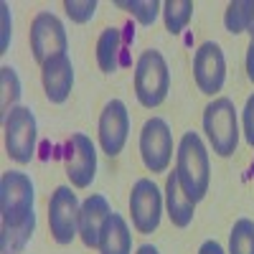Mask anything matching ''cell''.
<instances>
[{
	"label": "cell",
	"instance_id": "obj_7",
	"mask_svg": "<svg viewBox=\"0 0 254 254\" xmlns=\"http://www.w3.org/2000/svg\"><path fill=\"white\" fill-rule=\"evenodd\" d=\"M140 158L150 173H165L173 158V132L163 117H150L140 132Z\"/></svg>",
	"mask_w": 254,
	"mask_h": 254
},
{
	"label": "cell",
	"instance_id": "obj_9",
	"mask_svg": "<svg viewBox=\"0 0 254 254\" xmlns=\"http://www.w3.org/2000/svg\"><path fill=\"white\" fill-rule=\"evenodd\" d=\"M64 165L74 188H89L97 176V147L84 135L74 132L64 145Z\"/></svg>",
	"mask_w": 254,
	"mask_h": 254
},
{
	"label": "cell",
	"instance_id": "obj_16",
	"mask_svg": "<svg viewBox=\"0 0 254 254\" xmlns=\"http://www.w3.org/2000/svg\"><path fill=\"white\" fill-rule=\"evenodd\" d=\"M165 211H168V219H171V224L176 229H186L193 221V214H196V203L181 188L176 171L168 173V178H165Z\"/></svg>",
	"mask_w": 254,
	"mask_h": 254
},
{
	"label": "cell",
	"instance_id": "obj_12",
	"mask_svg": "<svg viewBox=\"0 0 254 254\" xmlns=\"http://www.w3.org/2000/svg\"><path fill=\"white\" fill-rule=\"evenodd\" d=\"M135 44V28L127 23L122 28H104L97 41V64L104 74H115L117 69L130 66V46Z\"/></svg>",
	"mask_w": 254,
	"mask_h": 254
},
{
	"label": "cell",
	"instance_id": "obj_18",
	"mask_svg": "<svg viewBox=\"0 0 254 254\" xmlns=\"http://www.w3.org/2000/svg\"><path fill=\"white\" fill-rule=\"evenodd\" d=\"M36 231V216L20 226H3L0 224V254H20L26 249Z\"/></svg>",
	"mask_w": 254,
	"mask_h": 254
},
{
	"label": "cell",
	"instance_id": "obj_30",
	"mask_svg": "<svg viewBox=\"0 0 254 254\" xmlns=\"http://www.w3.org/2000/svg\"><path fill=\"white\" fill-rule=\"evenodd\" d=\"M247 33H249V36H252V44H254V23H252V26H249V31H247Z\"/></svg>",
	"mask_w": 254,
	"mask_h": 254
},
{
	"label": "cell",
	"instance_id": "obj_13",
	"mask_svg": "<svg viewBox=\"0 0 254 254\" xmlns=\"http://www.w3.org/2000/svg\"><path fill=\"white\" fill-rule=\"evenodd\" d=\"M127 132H130V115L122 99H110L104 104L99 115V145L102 153L117 158L127 142Z\"/></svg>",
	"mask_w": 254,
	"mask_h": 254
},
{
	"label": "cell",
	"instance_id": "obj_14",
	"mask_svg": "<svg viewBox=\"0 0 254 254\" xmlns=\"http://www.w3.org/2000/svg\"><path fill=\"white\" fill-rule=\"evenodd\" d=\"M41 81H44V92L51 104H64L71 94L74 87V64L69 54H61L41 66Z\"/></svg>",
	"mask_w": 254,
	"mask_h": 254
},
{
	"label": "cell",
	"instance_id": "obj_2",
	"mask_svg": "<svg viewBox=\"0 0 254 254\" xmlns=\"http://www.w3.org/2000/svg\"><path fill=\"white\" fill-rule=\"evenodd\" d=\"M171 92V71L160 51L147 49L135 64V97L145 110H155Z\"/></svg>",
	"mask_w": 254,
	"mask_h": 254
},
{
	"label": "cell",
	"instance_id": "obj_15",
	"mask_svg": "<svg viewBox=\"0 0 254 254\" xmlns=\"http://www.w3.org/2000/svg\"><path fill=\"white\" fill-rule=\"evenodd\" d=\"M112 214L110 201L104 198L102 193H92L87 201L81 203V214H79V239L84 242V247L97 249L99 247V237L102 229L107 224Z\"/></svg>",
	"mask_w": 254,
	"mask_h": 254
},
{
	"label": "cell",
	"instance_id": "obj_17",
	"mask_svg": "<svg viewBox=\"0 0 254 254\" xmlns=\"http://www.w3.org/2000/svg\"><path fill=\"white\" fill-rule=\"evenodd\" d=\"M97 249H99V254H130L132 252L130 226H127V221L117 214V211H112L107 224H104Z\"/></svg>",
	"mask_w": 254,
	"mask_h": 254
},
{
	"label": "cell",
	"instance_id": "obj_11",
	"mask_svg": "<svg viewBox=\"0 0 254 254\" xmlns=\"http://www.w3.org/2000/svg\"><path fill=\"white\" fill-rule=\"evenodd\" d=\"M193 79L201 94L214 97L224 89L226 81V56L216 41H206L193 56Z\"/></svg>",
	"mask_w": 254,
	"mask_h": 254
},
{
	"label": "cell",
	"instance_id": "obj_22",
	"mask_svg": "<svg viewBox=\"0 0 254 254\" xmlns=\"http://www.w3.org/2000/svg\"><path fill=\"white\" fill-rule=\"evenodd\" d=\"M229 254H254V221L237 219L229 234Z\"/></svg>",
	"mask_w": 254,
	"mask_h": 254
},
{
	"label": "cell",
	"instance_id": "obj_20",
	"mask_svg": "<svg viewBox=\"0 0 254 254\" xmlns=\"http://www.w3.org/2000/svg\"><path fill=\"white\" fill-rule=\"evenodd\" d=\"M20 99V79L13 66H0V117H8L10 110L18 107Z\"/></svg>",
	"mask_w": 254,
	"mask_h": 254
},
{
	"label": "cell",
	"instance_id": "obj_24",
	"mask_svg": "<svg viewBox=\"0 0 254 254\" xmlns=\"http://www.w3.org/2000/svg\"><path fill=\"white\" fill-rule=\"evenodd\" d=\"M64 10H66V15L71 18V23L84 26L94 18L97 0H66V3H64Z\"/></svg>",
	"mask_w": 254,
	"mask_h": 254
},
{
	"label": "cell",
	"instance_id": "obj_8",
	"mask_svg": "<svg viewBox=\"0 0 254 254\" xmlns=\"http://www.w3.org/2000/svg\"><path fill=\"white\" fill-rule=\"evenodd\" d=\"M28 41H31V54H33L36 64H41V66H44L46 61L66 54V46H69L66 28H64V23L49 10L38 13L33 18Z\"/></svg>",
	"mask_w": 254,
	"mask_h": 254
},
{
	"label": "cell",
	"instance_id": "obj_5",
	"mask_svg": "<svg viewBox=\"0 0 254 254\" xmlns=\"http://www.w3.org/2000/svg\"><path fill=\"white\" fill-rule=\"evenodd\" d=\"M3 132H5V153L18 165H28L36 153V140H38V125L36 115L28 107L10 110V115L3 120Z\"/></svg>",
	"mask_w": 254,
	"mask_h": 254
},
{
	"label": "cell",
	"instance_id": "obj_27",
	"mask_svg": "<svg viewBox=\"0 0 254 254\" xmlns=\"http://www.w3.org/2000/svg\"><path fill=\"white\" fill-rule=\"evenodd\" d=\"M198 254H226V252H224V247H221L219 242H214V239H208V242H203V244H201Z\"/></svg>",
	"mask_w": 254,
	"mask_h": 254
},
{
	"label": "cell",
	"instance_id": "obj_1",
	"mask_svg": "<svg viewBox=\"0 0 254 254\" xmlns=\"http://www.w3.org/2000/svg\"><path fill=\"white\" fill-rule=\"evenodd\" d=\"M176 173H178V181H181V188L186 190V196L193 203H198L206 196V190H208L211 165H208L206 145H203L201 135L193 132V130L181 137Z\"/></svg>",
	"mask_w": 254,
	"mask_h": 254
},
{
	"label": "cell",
	"instance_id": "obj_29",
	"mask_svg": "<svg viewBox=\"0 0 254 254\" xmlns=\"http://www.w3.org/2000/svg\"><path fill=\"white\" fill-rule=\"evenodd\" d=\"M137 254H160V252H158L153 244H142V247L137 249Z\"/></svg>",
	"mask_w": 254,
	"mask_h": 254
},
{
	"label": "cell",
	"instance_id": "obj_4",
	"mask_svg": "<svg viewBox=\"0 0 254 254\" xmlns=\"http://www.w3.org/2000/svg\"><path fill=\"white\" fill-rule=\"evenodd\" d=\"M203 132L219 158H231L239 145L237 107L229 97H216L203 110Z\"/></svg>",
	"mask_w": 254,
	"mask_h": 254
},
{
	"label": "cell",
	"instance_id": "obj_6",
	"mask_svg": "<svg viewBox=\"0 0 254 254\" xmlns=\"http://www.w3.org/2000/svg\"><path fill=\"white\" fill-rule=\"evenodd\" d=\"M81 203L69 186H59L49 201V229L56 244L66 247L79 237Z\"/></svg>",
	"mask_w": 254,
	"mask_h": 254
},
{
	"label": "cell",
	"instance_id": "obj_28",
	"mask_svg": "<svg viewBox=\"0 0 254 254\" xmlns=\"http://www.w3.org/2000/svg\"><path fill=\"white\" fill-rule=\"evenodd\" d=\"M247 76L254 84V44H249V49H247Z\"/></svg>",
	"mask_w": 254,
	"mask_h": 254
},
{
	"label": "cell",
	"instance_id": "obj_3",
	"mask_svg": "<svg viewBox=\"0 0 254 254\" xmlns=\"http://www.w3.org/2000/svg\"><path fill=\"white\" fill-rule=\"evenodd\" d=\"M36 188L28 173L23 171H5L0 178V224L20 226L36 216L33 211Z\"/></svg>",
	"mask_w": 254,
	"mask_h": 254
},
{
	"label": "cell",
	"instance_id": "obj_26",
	"mask_svg": "<svg viewBox=\"0 0 254 254\" xmlns=\"http://www.w3.org/2000/svg\"><path fill=\"white\" fill-rule=\"evenodd\" d=\"M0 10H3V41H0V54H5L8 44H10V8H8V3L0 5Z\"/></svg>",
	"mask_w": 254,
	"mask_h": 254
},
{
	"label": "cell",
	"instance_id": "obj_21",
	"mask_svg": "<svg viewBox=\"0 0 254 254\" xmlns=\"http://www.w3.org/2000/svg\"><path fill=\"white\" fill-rule=\"evenodd\" d=\"M163 18H165V31L176 36L190 23L193 3L190 0H168V3H163Z\"/></svg>",
	"mask_w": 254,
	"mask_h": 254
},
{
	"label": "cell",
	"instance_id": "obj_10",
	"mask_svg": "<svg viewBox=\"0 0 254 254\" xmlns=\"http://www.w3.org/2000/svg\"><path fill=\"white\" fill-rule=\"evenodd\" d=\"M130 214H132V226L140 234H153L160 226V214H163V193L150 178H140L132 186L130 193Z\"/></svg>",
	"mask_w": 254,
	"mask_h": 254
},
{
	"label": "cell",
	"instance_id": "obj_23",
	"mask_svg": "<svg viewBox=\"0 0 254 254\" xmlns=\"http://www.w3.org/2000/svg\"><path fill=\"white\" fill-rule=\"evenodd\" d=\"M115 5L127 10V13H132V18L140 26H153L155 18L163 10V3H158V0H117Z\"/></svg>",
	"mask_w": 254,
	"mask_h": 254
},
{
	"label": "cell",
	"instance_id": "obj_31",
	"mask_svg": "<svg viewBox=\"0 0 254 254\" xmlns=\"http://www.w3.org/2000/svg\"><path fill=\"white\" fill-rule=\"evenodd\" d=\"M252 176H254V163H252Z\"/></svg>",
	"mask_w": 254,
	"mask_h": 254
},
{
	"label": "cell",
	"instance_id": "obj_25",
	"mask_svg": "<svg viewBox=\"0 0 254 254\" xmlns=\"http://www.w3.org/2000/svg\"><path fill=\"white\" fill-rule=\"evenodd\" d=\"M242 122H244V137H247V142L254 147V94H252V97L247 99V104H244Z\"/></svg>",
	"mask_w": 254,
	"mask_h": 254
},
{
	"label": "cell",
	"instance_id": "obj_19",
	"mask_svg": "<svg viewBox=\"0 0 254 254\" xmlns=\"http://www.w3.org/2000/svg\"><path fill=\"white\" fill-rule=\"evenodd\" d=\"M252 23H254V0H234V3H229L226 15H224V26L231 36L249 31Z\"/></svg>",
	"mask_w": 254,
	"mask_h": 254
}]
</instances>
